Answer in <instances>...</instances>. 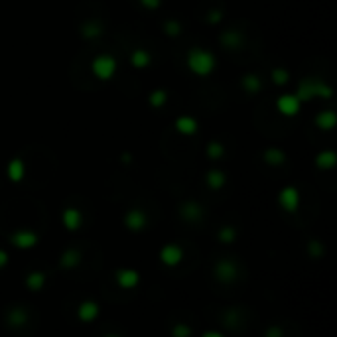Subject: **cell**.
<instances>
[{
	"label": "cell",
	"instance_id": "8992f818",
	"mask_svg": "<svg viewBox=\"0 0 337 337\" xmlns=\"http://www.w3.org/2000/svg\"><path fill=\"white\" fill-rule=\"evenodd\" d=\"M181 256H183V252H181V248L175 246V244H168V246H164L162 252H160L162 262L168 264V266H175V264L181 260Z\"/></svg>",
	"mask_w": 337,
	"mask_h": 337
},
{
	"label": "cell",
	"instance_id": "52a82bcc",
	"mask_svg": "<svg viewBox=\"0 0 337 337\" xmlns=\"http://www.w3.org/2000/svg\"><path fill=\"white\" fill-rule=\"evenodd\" d=\"M300 108V101L294 95H284L278 99V110L282 114H296Z\"/></svg>",
	"mask_w": 337,
	"mask_h": 337
},
{
	"label": "cell",
	"instance_id": "4316f807",
	"mask_svg": "<svg viewBox=\"0 0 337 337\" xmlns=\"http://www.w3.org/2000/svg\"><path fill=\"white\" fill-rule=\"evenodd\" d=\"M203 337H223V335L217 331H207V333H203Z\"/></svg>",
	"mask_w": 337,
	"mask_h": 337
},
{
	"label": "cell",
	"instance_id": "f1b7e54d",
	"mask_svg": "<svg viewBox=\"0 0 337 337\" xmlns=\"http://www.w3.org/2000/svg\"><path fill=\"white\" fill-rule=\"evenodd\" d=\"M106 337H118V335H106Z\"/></svg>",
	"mask_w": 337,
	"mask_h": 337
},
{
	"label": "cell",
	"instance_id": "d6986e66",
	"mask_svg": "<svg viewBox=\"0 0 337 337\" xmlns=\"http://www.w3.org/2000/svg\"><path fill=\"white\" fill-rule=\"evenodd\" d=\"M317 122L323 124V128H331V126H333V112H327L325 116L319 114V116H317Z\"/></svg>",
	"mask_w": 337,
	"mask_h": 337
},
{
	"label": "cell",
	"instance_id": "44dd1931",
	"mask_svg": "<svg viewBox=\"0 0 337 337\" xmlns=\"http://www.w3.org/2000/svg\"><path fill=\"white\" fill-rule=\"evenodd\" d=\"M223 183V175H219V171H213L211 175H209V185H213V187H219Z\"/></svg>",
	"mask_w": 337,
	"mask_h": 337
},
{
	"label": "cell",
	"instance_id": "7c38bea8",
	"mask_svg": "<svg viewBox=\"0 0 337 337\" xmlns=\"http://www.w3.org/2000/svg\"><path fill=\"white\" fill-rule=\"evenodd\" d=\"M79 260H81V254L77 252V250H67L63 256H61V266L63 268H73V266H77L79 264Z\"/></svg>",
	"mask_w": 337,
	"mask_h": 337
},
{
	"label": "cell",
	"instance_id": "8fae6325",
	"mask_svg": "<svg viewBox=\"0 0 337 337\" xmlns=\"http://www.w3.org/2000/svg\"><path fill=\"white\" fill-rule=\"evenodd\" d=\"M63 223H65V227H67L69 231H75V229L79 227V223H81L79 211H75V209H65V213H63Z\"/></svg>",
	"mask_w": 337,
	"mask_h": 337
},
{
	"label": "cell",
	"instance_id": "9c48e42d",
	"mask_svg": "<svg viewBox=\"0 0 337 337\" xmlns=\"http://www.w3.org/2000/svg\"><path fill=\"white\" fill-rule=\"evenodd\" d=\"M146 225V215L142 213V211H128V215H126V227L130 229V231H140L142 227Z\"/></svg>",
	"mask_w": 337,
	"mask_h": 337
},
{
	"label": "cell",
	"instance_id": "e0dca14e",
	"mask_svg": "<svg viewBox=\"0 0 337 337\" xmlns=\"http://www.w3.org/2000/svg\"><path fill=\"white\" fill-rule=\"evenodd\" d=\"M219 238H221L223 242H233V240H235V229H233V227H223Z\"/></svg>",
	"mask_w": 337,
	"mask_h": 337
},
{
	"label": "cell",
	"instance_id": "5bb4252c",
	"mask_svg": "<svg viewBox=\"0 0 337 337\" xmlns=\"http://www.w3.org/2000/svg\"><path fill=\"white\" fill-rule=\"evenodd\" d=\"M8 175H10V179H14V181L22 179V175H24V164H22L20 160H14V162L8 166Z\"/></svg>",
	"mask_w": 337,
	"mask_h": 337
},
{
	"label": "cell",
	"instance_id": "cb8c5ba5",
	"mask_svg": "<svg viewBox=\"0 0 337 337\" xmlns=\"http://www.w3.org/2000/svg\"><path fill=\"white\" fill-rule=\"evenodd\" d=\"M309 250H311V254H313V256H319V254H321V250H319L317 242H311V244H309Z\"/></svg>",
	"mask_w": 337,
	"mask_h": 337
},
{
	"label": "cell",
	"instance_id": "9a60e30c",
	"mask_svg": "<svg viewBox=\"0 0 337 337\" xmlns=\"http://www.w3.org/2000/svg\"><path fill=\"white\" fill-rule=\"evenodd\" d=\"M171 333H173V337H189L191 335V327L185 325V323H177Z\"/></svg>",
	"mask_w": 337,
	"mask_h": 337
},
{
	"label": "cell",
	"instance_id": "ac0fdd59",
	"mask_svg": "<svg viewBox=\"0 0 337 337\" xmlns=\"http://www.w3.org/2000/svg\"><path fill=\"white\" fill-rule=\"evenodd\" d=\"M10 321H12L14 325L24 323V321H26V311H24V309H14V311L10 313Z\"/></svg>",
	"mask_w": 337,
	"mask_h": 337
},
{
	"label": "cell",
	"instance_id": "3957f363",
	"mask_svg": "<svg viewBox=\"0 0 337 337\" xmlns=\"http://www.w3.org/2000/svg\"><path fill=\"white\" fill-rule=\"evenodd\" d=\"M10 240L18 248H32V246H35V242L39 240V236L35 233H30V231H18V233H14L10 236Z\"/></svg>",
	"mask_w": 337,
	"mask_h": 337
},
{
	"label": "cell",
	"instance_id": "277c9868",
	"mask_svg": "<svg viewBox=\"0 0 337 337\" xmlns=\"http://www.w3.org/2000/svg\"><path fill=\"white\" fill-rule=\"evenodd\" d=\"M138 282H140V276H138L136 270L122 268V270L116 272V284H118L120 288H126V290H128V288H134Z\"/></svg>",
	"mask_w": 337,
	"mask_h": 337
},
{
	"label": "cell",
	"instance_id": "7a4b0ae2",
	"mask_svg": "<svg viewBox=\"0 0 337 337\" xmlns=\"http://www.w3.org/2000/svg\"><path fill=\"white\" fill-rule=\"evenodd\" d=\"M114 69H116V65H114L112 57H108V55H101V57H97L95 63H93V71H95V75L101 77V79H108V77L114 73Z\"/></svg>",
	"mask_w": 337,
	"mask_h": 337
},
{
	"label": "cell",
	"instance_id": "ba28073f",
	"mask_svg": "<svg viewBox=\"0 0 337 337\" xmlns=\"http://www.w3.org/2000/svg\"><path fill=\"white\" fill-rule=\"evenodd\" d=\"M280 203L286 211H296L298 209V191L294 187H284L280 193Z\"/></svg>",
	"mask_w": 337,
	"mask_h": 337
},
{
	"label": "cell",
	"instance_id": "484cf974",
	"mask_svg": "<svg viewBox=\"0 0 337 337\" xmlns=\"http://www.w3.org/2000/svg\"><path fill=\"white\" fill-rule=\"evenodd\" d=\"M274 77H276V81H278V83H284V81H286V79H284V77H286V73L276 71V73H274Z\"/></svg>",
	"mask_w": 337,
	"mask_h": 337
},
{
	"label": "cell",
	"instance_id": "83f0119b",
	"mask_svg": "<svg viewBox=\"0 0 337 337\" xmlns=\"http://www.w3.org/2000/svg\"><path fill=\"white\" fill-rule=\"evenodd\" d=\"M142 2H144L146 6H156V4H158V0H142Z\"/></svg>",
	"mask_w": 337,
	"mask_h": 337
},
{
	"label": "cell",
	"instance_id": "603a6c76",
	"mask_svg": "<svg viewBox=\"0 0 337 337\" xmlns=\"http://www.w3.org/2000/svg\"><path fill=\"white\" fill-rule=\"evenodd\" d=\"M266 337H282V329L280 327H268V331H266Z\"/></svg>",
	"mask_w": 337,
	"mask_h": 337
},
{
	"label": "cell",
	"instance_id": "6da1fadb",
	"mask_svg": "<svg viewBox=\"0 0 337 337\" xmlns=\"http://www.w3.org/2000/svg\"><path fill=\"white\" fill-rule=\"evenodd\" d=\"M187 63H189L191 71H195L199 75H207L213 69V55H209L207 51H201V49H193L189 53Z\"/></svg>",
	"mask_w": 337,
	"mask_h": 337
},
{
	"label": "cell",
	"instance_id": "30bf717a",
	"mask_svg": "<svg viewBox=\"0 0 337 337\" xmlns=\"http://www.w3.org/2000/svg\"><path fill=\"white\" fill-rule=\"evenodd\" d=\"M99 315V305L95 302H83L79 305V319L81 321H93Z\"/></svg>",
	"mask_w": 337,
	"mask_h": 337
},
{
	"label": "cell",
	"instance_id": "ffe728a7",
	"mask_svg": "<svg viewBox=\"0 0 337 337\" xmlns=\"http://www.w3.org/2000/svg\"><path fill=\"white\" fill-rule=\"evenodd\" d=\"M333 154L331 152H327V154H323V156H319V160H317V164L319 166H325V168H329V166H333Z\"/></svg>",
	"mask_w": 337,
	"mask_h": 337
},
{
	"label": "cell",
	"instance_id": "5b68a950",
	"mask_svg": "<svg viewBox=\"0 0 337 337\" xmlns=\"http://www.w3.org/2000/svg\"><path fill=\"white\" fill-rule=\"evenodd\" d=\"M215 274L221 282H233L236 278V266L231 260H221L215 268Z\"/></svg>",
	"mask_w": 337,
	"mask_h": 337
},
{
	"label": "cell",
	"instance_id": "2e32d148",
	"mask_svg": "<svg viewBox=\"0 0 337 337\" xmlns=\"http://www.w3.org/2000/svg\"><path fill=\"white\" fill-rule=\"evenodd\" d=\"M177 128H179L181 132H193V130H195V122H193L191 118H179V120H177Z\"/></svg>",
	"mask_w": 337,
	"mask_h": 337
},
{
	"label": "cell",
	"instance_id": "4fadbf2b",
	"mask_svg": "<svg viewBox=\"0 0 337 337\" xmlns=\"http://www.w3.org/2000/svg\"><path fill=\"white\" fill-rule=\"evenodd\" d=\"M43 282H45V276H43L41 272H32V274L26 278L28 288H30V290H34V292H37V290L43 286Z\"/></svg>",
	"mask_w": 337,
	"mask_h": 337
},
{
	"label": "cell",
	"instance_id": "7402d4cb",
	"mask_svg": "<svg viewBox=\"0 0 337 337\" xmlns=\"http://www.w3.org/2000/svg\"><path fill=\"white\" fill-rule=\"evenodd\" d=\"M148 55H144V53H134L132 55V61H134V65H146L148 63Z\"/></svg>",
	"mask_w": 337,
	"mask_h": 337
},
{
	"label": "cell",
	"instance_id": "d4e9b609",
	"mask_svg": "<svg viewBox=\"0 0 337 337\" xmlns=\"http://www.w3.org/2000/svg\"><path fill=\"white\" fill-rule=\"evenodd\" d=\"M8 262V252H4V250H0V268L4 266Z\"/></svg>",
	"mask_w": 337,
	"mask_h": 337
}]
</instances>
